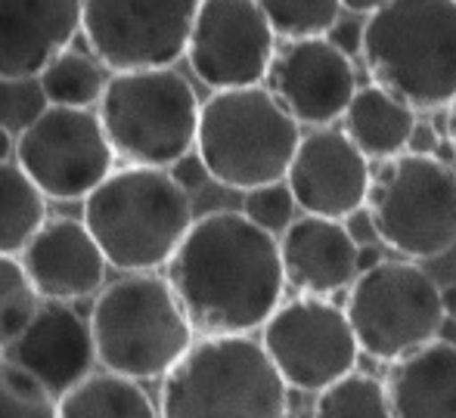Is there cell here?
<instances>
[{"label": "cell", "instance_id": "7c38bea8", "mask_svg": "<svg viewBox=\"0 0 456 418\" xmlns=\"http://www.w3.org/2000/svg\"><path fill=\"white\" fill-rule=\"evenodd\" d=\"M202 0H85L81 35L112 72L175 66Z\"/></svg>", "mask_w": 456, "mask_h": 418}, {"label": "cell", "instance_id": "5b68a950", "mask_svg": "<svg viewBox=\"0 0 456 418\" xmlns=\"http://www.w3.org/2000/svg\"><path fill=\"white\" fill-rule=\"evenodd\" d=\"M91 326L102 369L137 382L165 378L196 341L168 276L156 269L125 273L112 285H102L91 307Z\"/></svg>", "mask_w": 456, "mask_h": 418}, {"label": "cell", "instance_id": "8fae6325", "mask_svg": "<svg viewBox=\"0 0 456 418\" xmlns=\"http://www.w3.org/2000/svg\"><path fill=\"white\" fill-rule=\"evenodd\" d=\"M261 341L289 390L314 397L354 369L363 353L348 313L320 294L282 301L261 326Z\"/></svg>", "mask_w": 456, "mask_h": 418}, {"label": "cell", "instance_id": "3957f363", "mask_svg": "<svg viewBox=\"0 0 456 418\" xmlns=\"http://www.w3.org/2000/svg\"><path fill=\"white\" fill-rule=\"evenodd\" d=\"M370 78L416 112H438L456 96V0H388L363 22Z\"/></svg>", "mask_w": 456, "mask_h": 418}, {"label": "cell", "instance_id": "f546056e", "mask_svg": "<svg viewBox=\"0 0 456 418\" xmlns=\"http://www.w3.org/2000/svg\"><path fill=\"white\" fill-rule=\"evenodd\" d=\"M242 211H246L248 221H255L261 229L273 236H282L286 227L295 221V211H298V202H295L292 186L282 180H271V183H261L246 189V198H242Z\"/></svg>", "mask_w": 456, "mask_h": 418}, {"label": "cell", "instance_id": "5bb4252c", "mask_svg": "<svg viewBox=\"0 0 456 418\" xmlns=\"http://www.w3.org/2000/svg\"><path fill=\"white\" fill-rule=\"evenodd\" d=\"M265 84L301 127H326L342 121L357 93V72L330 35L289 37L276 47Z\"/></svg>", "mask_w": 456, "mask_h": 418}, {"label": "cell", "instance_id": "6da1fadb", "mask_svg": "<svg viewBox=\"0 0 456 418\" xmlns=\"http://www.w3.org/2000/svg\"><path fill=\"white\" fill-rule=\"evenodd\" d=\"M196 334L255 332L286 294L280 236L248 221L246 211H211L165 263Z\"/></svg>", "mask_w": 456, "mask_h": 418}, {"label": "cell", "instance_id": "ac0fdd59", "mask_svg": "<svg viewBox=\"0 0 456 418\" xmlns=\"http://www.w3.org/2000/svg\"><path fill=\"white\" fill-rule=\"evenodd\" d=\"M286 282L301 294H332L351 288L361 273V242L336 217L301 214L280 236Z\"/></svg>", "mask_w": 456, "mask_h": 418}, {"label": "cell", "instance_id": "7a4b0ae2", "mask_svg": "<svg viewBox=\"0 0 456 418\" xmlns=\"http://www.w3.org/2000/svg\"><path fill=\"white\" fill-rule=\"evenodd\" d=\"M192 221L186 186L168 167L121 165L85 198V223L121 273L165 267Z\"/></svg>", "mask_w": 456, "mask_h": 418}, {"label": "cell", "instance_id": "9a60e30c", "mask_svg": "<svg viewBox=\"0 0 456 418\" xmlns=\"http://www.w3.org/2000/svg\"><path fill=\"white\" fill-rule=\"evenodd\" d=\"M372 167L370 158L354 146L342 127H311L301 133L286 171L301 214H320L348 221L354 211L366 208Z\"/></svg>", "mask_w": 456, "mask_h": 418}, {"label": "cell", "instance_id": "7402d4cb", "mask_svg": "<svg viewBox=\"0 0 456 418\" xmlns=\"http://www.w3.org/2000/svg\"><path fill=\"white\" fill-rule=\"evenodd\" d=\"M156 413L159 406L143 390V382L112 369L85 375L56 406L62 418H152Z\"/></svg>", "mask_w": 456, "mask_h": 418}, {"label": "cell", "instance_id": "8992f818", "mask_svg": "<svg viewBox=\"0 0 456 418\" xmlns=\"http://www.w3.org/2000/svg\"><path fill=\"white\" fill-rule=\"evenodd\" d=\"M301 143V125L267 84L211 90L199 115L196 156L211 180L227 189L282 180Z\"/></svg>", "mask_w": 456, "mask_h": 418}, {"label": "cell", "instance_id": "cb8c5ba5", "mask_svg": "<svg viewBox=\"0 0 456 418\" xmlns=\"http://www.w3.org/2000/svg\"><path fill=\"white\" fill-rule=\"evenodd\" d=\"M44 84L50 106H69V109H96L102 90H106L112 68L94 53L66 47L37 72Z\"/></svg>", "mask_w": 456, "mask_h": 418}, {"label": "cell", "instance_id": "d590c367", "mask_svg": "<svg viewBox=\"0 0 456 418\" xmlns=\"http://www.w3.org/2000/svg\"><path fill=\"white\" fill-rule=\"evenodd\" d=\"M447 127H451V140L456 143V96H453L451 106H447Z\"/></svg>", "mask_w": 456, "mask_h": 418}, {"label": "cell", "instance_id": "4316f807", "mask_svg": "<svg viewBox=\"0 0 456 418\" xmlns=\"http://www.w3.org/2000/svg\"><path fill=\"white\" fill-rule=\"evenodd\" d=\"M276 37H311L330 35L342 16V0H258Z\"/></svg>", "mask_w": 456, "mask_h": 418}, {"label": "cell", "instance_id": "d4e9b609", "mask_svg": "<svg viewBox=\"0 0 456 418\" xmlns=\"http://www.w3.org/2000/svg\"><path fill=\"white\" fill-rule=\"evenodd\" d=\"M314 413L332 418V415H363V418H385L391 415V400L385 382L366 372H345L332 384H326L317 394Z\"/></svg>", "mask_w": 456, "mask_h": 418}, {"label": "cell", "instance_id": "ffe728a7", "mask_svg": "<svg viewBox=\"0 0 456 418\" xmlns=\"http://www.w3.org/2000/svg\"><path fill=\"white\" fill-rule=\"evenodd\" d=\"M391 415L456 418V341L432 338L395 359L385 375Z\"/></svg>", "mask_w": 456, "mask_h": 418}, {"label": "cell", "instance_id": "484cf974", "mask_svg": "<svg viewBox=\"0 0 456 418\" xmlns=\"http://www.w3.org/2000/svg\"><path fill=\"white\" fill-rule=\"evenodd\" d=\"M41 294L31 285L19 254H0V350L19 341V334L31 326Z\"/></svg>", "mask_w": 456, "mask_h": 418}, {"label": "cell", "instance_id": "836d02e7", "mask_svg": "<svg viewBox=\"0 0 456 418\" xmlns=\"http://www.w3.org/2000/svg\"><path fill=\"white\" fill-rule=\"evenodd\" d=\"M382 261V245L379 242H366V245H361V269L372 267V263Z\"/></svg>", "mask_w": 456, "mask_h": 418}, {"label": "cell", "instance_id": "ba28073f", "mask_svg": "<svg viewBox=\"0 0 456 418\" xmlns=\"http://www.w3.org/2000/svg\"><path fill=\"white\" fill-rule=\"evenodd\" d=\"M366 211L395 254L432 261L456 245V171L435 152H401L376 162Z\"/></svg>", "mask_w": 456, "mask_h": 418}, {"label": "cell", "instance_id": "4fadbf2b", "mask_svg": "<svg viewBox=\"0 0 456 418\" xmlns=\"http://www.w3.org/2000/svg\"><path fill=\"white\" fill-rule=\"evenodd\" d=\"M276 31L258 0H202L186 41L192 75L211 90L265 84Z\"/></svg>", "mask_w": 456, "mask_h": 418}, {"label": "cell", "instance_id": "52a82bcc", "mask_svg": "<svg viewBox=\"0 0 456 418\" xmlns=\"http://www.w3.org/2000/svg\"><path fill=\"white\" fill-rule=\"evenodd\" d=\"M96 112L121 165L175 167L196 152L202 100L175 66L112 72Z\"/></svg>", "mask_w": 456, "mask_h": 418}, {"label": "cell", "instance_id": "f1b7e54d", "mask_svg": "<svg viewBox=\"0 0 456 418\" xmlns=\"http://www.w3.org/2000/svg\"><path fill=\"white\" fill-rule=\"evenodd\" d=\"M50 109L44 84L37 75H0V125L22 137L37 118Z\"/></svg>", "mask_w": 456, "mask_h": 418}, {"label": "cell", "instance_id": "d6986e66", "mask_svg": "<svg viewBox=\"0 0 456 418\" xmlns=\"http://www.w3.org/2000/svg\"><path fill=\"white\" fill-rule=\"evenodd\" d=\"M85 0H0V75H37L81 35Z\"/></svg>", "mask_w": 456, "mask_h": 418}, {"label": "cell", "instance_id": "1f68e13d", "mask_svg": "<svg viewBox=\"0 0 456 418\" xmlns=\"http://www.w3.org/2000/svg\"><path fill=\"white\" fill-rule=\"evenodd\" d=\"M388 0H342V6L348 12H354V16H370V12H376L379 6H385Z\"/></svg>", "mask_w": 456, "mask_h": 418}, {"label": "cell", "instance_id": "44dd1931", "mask_svg": "<svg viewBox=\"0 0 456 418\" xmlns=\"http://www.w3.org/2000/svg\"><path fill=\"white\" fill-rule=\"evenodd\" d=\"M416 121H419L416 109L407 100L395 96L382 84L370 81L351 96L342 115V131L354 140V146L370 162H385V158H395L410 149Z\"/></svg>", "mask_w": 456, "mask_h": 418}, {"label": "cell", "instance_id": "e575fe53", "mask_svg": "<svg viewBox=\"0 0 456 418\" xmlns=\"http://www.w3.org/2000/svg\"><path fill=\"white\" fill-rule=\"evenodd\" d=\"M441 301H444L447 319H456V282H453V285H444V288H441Z\"/></svg>", "mask_w": 456, "mask_h": 418}, {"label": "cell", "instance_id": "83f0119b", "mask_svg": "<svg viewBox=\"0 0 456 418\" xmlns=\"http://www.w3.org/2000/svg\"><path fill=\"white\" fill-rule=\"evenodd\" d=\"M56 400L25 366L0 350V415L4 418H53Z\"/></svg>", "mask_w": 456, "mask_h": 418}, {"label": "cell", "instance_id": "e0dca14e", "mask_svg": "<svg viewBox=\"0 0 456 418\" xmlns=\"http://www.w3.org/2000/svg\"><path fill=\"white\" fill-rule=\"evenodd\" d=\"M19 261L37 294L53 301H87L100 294L106 285V269L112 267L85 217L44 221L28 245L19 251Z\"/></svg>", "mask_w": 456, "mask_h": 418}, {"label": "cell", "instance_id": "2e32d148", "mask_svg": "<svg viewBox=\"0 0 456 418\" xmlns=\"http://www.w3.org/2000/svg\"><path fill=\"white\" fill-rule=\"evenodd\" d=\"M4 353L25 366L56 400L100 366L91 313H81L78 301L41 298L31 326Z\"/></svg>", "mask_w": 456, "mask_h": 418}, {"label": "cell", "instance_id": "30bf717a", "mask_svg": "<svg viewBox=\"0 0 456 418\" xmlns=\"http://www.w3.org/2000/svg\"><path fill=\"white\" fill-rule=\"evenodd\" d=\"M16 162L50 202H85L118 158L96 109L50 106L16 140Z\"/></svg>", "mask_w": 456, "mask_h": 418}, {"label": "cell", "instance_id": "277c9868", "mask_svg": "<svg viewBox=\"0 0 456 418\" xmlns=\"http://www.w3.org/2000/svg\"><path fill=\"white\" fill-rule=\"evenodd\" d=\"M289 409V384L265 341L252 332L202 334L162 378L159 413L168 418L248 415L276 418Z\"/></svg>", "mask_w": 456, "mask_h": 418}, {"label": "cell", "instance_id": "9c48e42d", "mask_svg": "<svg viewBox=\"0 0 456 418\" xmlns=\"http://www.w3.org/2000/svg\"><path fill=\"white\" fill-rule=\"evenodd\" d=\"M345 313L361 350L379 363H395L438 338L447 319L438 282L403 254L361 269L348 288Z\"/></svg>", "mask_w": 456, "mask_h": 418}, {"label": "cell", "instance_id": "4dcf8cb0", "mask_svg": "<svg viewBox=\"0 0 456 418\" xmlns=\"http://www.w3.org/2000/svg\"><path fill=\"white\" fill-rule=\"evenodd\" d=\"M435 146H441L435 127L416 121V131H413V137H410V152H435Z\"/></svg>", "mask_w": 456, "mask_h": 418}, {"label": "cell", "instance_id": "603a6c76", "mask_svg": "<svg viewBox=\"0 0 456 418\" xmlns=\"http://www.w3.org/2000/svg\"><path fill=\"white\" fill-rule=\"evenodd\" d=\"M47 202L22 165L0 162V254H19L47 221Z\"/></svg>", "mask_w": 456, "mask_h": 418}, {"label": "cell", "instance_id": "d6a6232c", "mask_svg": "<svg viewBox=\"0 0 456 418\" xmlns=\"http://www.w3.org/2000/svg\"><path fill=\"white\" fill-rule=\"evenodd\" d=\"M16 158V137L0 125V162H12Z\"/></svg>", "mask_w": 456, "mask_h": 418}]
</instances>
